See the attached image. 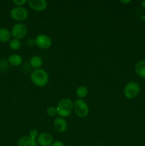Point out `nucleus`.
Wrapping results in <instances>:
<instances>
[{"label": "nucleus", "instance_id": "nucleus-1", "mask_svg": "<svg viewBox=\"0 0 145 146\" xmlns=\"http://www.w3.org/2000/svg\"><path fill=\"white\" fill-rule=\"evenodd\" d=\"M31 81L33 84L38 87H44L49 81L48 74L43 68L34 69L31 74Z\"/></svg>", "mask_w": 145, "mask_h": 146}, {"label": "nucleus", "instance_id": "nucleus-2", "mask_svg": "<svg viewBox=\"0 0 145 146\" xmlns=\"http://www.w3.org/2000/svg\"><path fill=\"white\" fill-rule=\"evenodd\" d=\"M56 108L58 116L66 118L72 114L73 111V103L70 98H63L58 103Z\"/></svg>", "mask_w": 145, "mask_h": 146}, {"label": "nucleus", "instance_id": "nucleus-3", "mask_svg": "<svg viewBox=\"0 0 145 146\" xmlns=\"http://www.w3.org/2000/svg\"><path fill=\"white\" fill-rule=\"evenodd\" d=\"M141 87L137 82L135 81H129L124 88L123 93L126 98L132 100L136 98L140 93Z\"/></svg>", "mask_w": 145, "mask_h": 146}, {"label": "nucleus", "instance_id": "nucleus-4", "mask_svg": "<svg viewBox=\"0 0 145 146\" xmlns=\"http://www.w3.org/2000/svg\"><path fill=\"white\" fill-rule=\"evenodd\" d=\"M73 111L77 116L85 118L89 114L90 108L85 100L78 98L73 103Z\"/></svg>", "mask_w": 145, "mask_h": 146}, {"label": "nucleus", "instance_id": "nucleus-5", "mask_svg": "<svg viewBox=\"0 0 145 146\" xmlns=\"http://www.w3.org/2000/svg\"><path fill=\"white\" fill-rule=\"evenodd\" d=\"M29 13L28 9L24 7H15L10 11V16L14 20L17 21H23L27 19Z\"/></svg>", "mask_w": 145, "mask_h": 146}, {"label": "nucleus", "instance_id": "nucleus-6", "mask_svg": "<svg viewBox=\"0 0 145 146\" xmlns=\"http://www.w3.org/2000/svg\"><path fill=\"white\" fill-rule=\"evenodd\" d=\"M28 32L27 27L23 23H16L11 28V36L14 38L21 40L26 36Z\"/></svg>", "mask_w": 145, "mask_h": 146}, {"label": "nucleus", "instance_id": "nucleus-7", "mask_svg": "<svg viewBox=\"0 0 145 146\" xmlns=\"http://www.w3.org/2000/svg\"><path fill=\"white\" fill-rule=\"evenodd\" d=\"M35 44L42 49H48L52 45L51 37L45 34H40L34 39Z\"/></svg>", "mask_w": 145, "mask_h": 146}, {"label": "nucleus", "instance_id": "nucleus-8", "mask_svg": "<svg viewBox=\"0 0 145 146\" xmlns=\"http://www.w3.org/2000/svg\"><path fill=\"white\" fill-rule=\"evenodd\" d=\"M27 4L35 11H43L48 7V2L45 0H28Z\"/></svg>", "mask_w": 145, "mask_h": 146}, {"label": "nucleus", "instance_id": "nucleus-9", "mask_svg": "<svg viewBox=\"0 0 145 146\" xmlns=\"http://www.w3.org/2000/svg\"><path fill=\"white\" fill-rule=\"evenodd\" d=\"M53 141V138L52 135L48 133H39L36 139L37 144L40 146H51Z\"/></svg>", "mask_w": 145, "mask_h": 146}, {"label": "nucleus", "instance_id": "nucleus-10", "mask_svg": "<svg viewBox=\"0 0 145 146\" xmlns=\"http://www.w3.org/2000/svg\"><path fill=\"white\" fill-rule=\"evenodd\" d=\"M53 128L57 132L64 133L68 129V123L64 118L57 117L53 121Z\"/></svg>", "mask_w": 145, "mask_h": 146}, {"label": "nucleus", "instance_id": "nucleus-11", "mask_svg": "<svg viewBox=\"0 0 145 146\" xmlns=\"http://www.w3.org/2000/svg\"><path fill=\"white\" fill-rule=\"evenodd\" d=\"M18 146H37L36 140H34L28 135H24L19 138L17 143Z\"/></svg>", "mask_w": 145, "mask_h": 146}, {"label": "nucleus", "instance_id": "nucleus-12", "mask_svg": "<svg viewBox=\"0 0 145 146\" xmlns=\"http://www.w3.org/2000/svg\"><path fill=\"white\" fill-rule=\"evenodd\" d=\"M134 71L138 76L145 78V60H141L135 64Z\"/></svg>", "mask_w": 145, "mask_h": 146}, {"label": "nucleus", "instance_id": "nucleus-13", "mask_svg": "<svg viewBox=\"0 0 145 146\" xmlns=\"http://www.w3.org/2000/svg\"><path fill=\"white\" fill-rule=\"evenodd\" d=\"M11 31L5 27H0V42L6 43L11 40Z\"/></svg>", "mask_w": 145, "mask_h": 146}, {"label": "nucleus", "instance_id": "nucleus-14", "mask_svg": "<svg viewBox=\"0 0 145 146\" xmlns=\"http://www.w3.org/2000/svg\"><path fill=\"white\" fill-rule=\"evenodd\" d=\"M8 62L13 66H18L22 63V58L19 54H14L9 56Z\"/></svg>", "mask_w": 145, "mask_h": 146}, {"label": "nucleus", "instance_id": "nucleus-15", "mask_svg": "<svg viewBox=\"0 0 145 146\" xmlns=\"http://www.w3.org/2000/svg\"><path fill=\"white\" fill-rule=\"evenodd\" d=\"M29 64L31 65V66L34 69H37V68H40L41 67L43 64V59L41 58V57H40L39 56L35 55L31 56V58H30Z\"/></svg>", "mask_w": 145, "mask_h": 146}, {"label": "nucleus", "instance_id": "nucleus-16", "mask_svg": "<svg viewBox=\"0 0 145 146\" xmlns=\"http://www.w3.org/2000/svg\"><path fill=\"white\" fill-rule=\"evenodd\" d=\"M88 93H89L88 88L82 85L78 86L75 90V94H76L77 97L80 99H84L88 95Z\"/></svg>", "mask_w": 145, "mask_h": 146}, {"label": "nucleus", "instance_id": "nucleus-17", "mask_svg": "<svg viewBox=\"0 0 145 146\" xmlns=\"http://www.w3.org/2000/svg\"><path fill=\"white\" fill-rule=\"evenodd\" d=\"M9 46L13 51H17L21 46V40L13 38L12 39H11L9 41Z\"/></svg>", "mask_w": 145, "mask_h": 146}, {"label": "nucleus", "instance_id": "nucleus-18", "mask_svg": "<svg viewBox=\"0 0 145 146\" xmlns=\"http://www.w3.org/2000/svg\"><path fill=\"white\" fill-rule=\"evenodd\" d=\"M47 115L50 117H54L58 115V111H57L56 107L50 106L48 107L46 111Z\"/></svg>", "mask_w": 145, "mask_h": 146}, {"label": "nucleus", "instance_id": "nucleus-19", "mask_svg": "<svg viewBox=\"0 0 145 146\" xmlns=\"http://www.w3.org/2000/svg\"><path fill=\"white\" fill-rule=\"evenodd\" d=\"M38 135H39V133H38V130L34 128V129H31V131H30L29 134H28V136L31 137V138H33V139L36 140L37 138H38Z\"/></svg>", "mask_w": 145, "mask_h": 146}, {"label": "nucleus", "instance_id": "nucleus-20", "mask_svg": "<svg viewBox=\"0 0 145 146\" xmlns=\"http://www.w3.org/2000/svg\"><path fill=\"white\" fill-rule=\"evenodd\" d=\"M28 2L27 0H14L13 3L16 7H24Z\"/></svg>", "mask_w": 145, "mask_h": 146}, {"label": "nucleus", "instance_id": "nucleus-21", "mask_svg": "<svg viewBox=\"0 0 145 146\" xmlns=\"http://www.w3.org/2000/svg\"><path fill=\"white\" fill-rule=\"evenodd\" d=\"M51 146H65L61 141H54Z\"/></svg>", "mask_w": 145, "mask_h": 146}, {"label": "nucleus", "instance_id": "nucleus-22", "mask_svg": "<svg viewBox=\"0 0 145 146\" xmlns=\"http://www.w3.org/2000/svg\"><path fill=\"white\" fill-rule=\"evenodd\" d=\"M121 3H123V4H127V3H130L131 1H120Z\"/></svg>", "mask_w": 145, "mask_h": 146}]
</instances>
